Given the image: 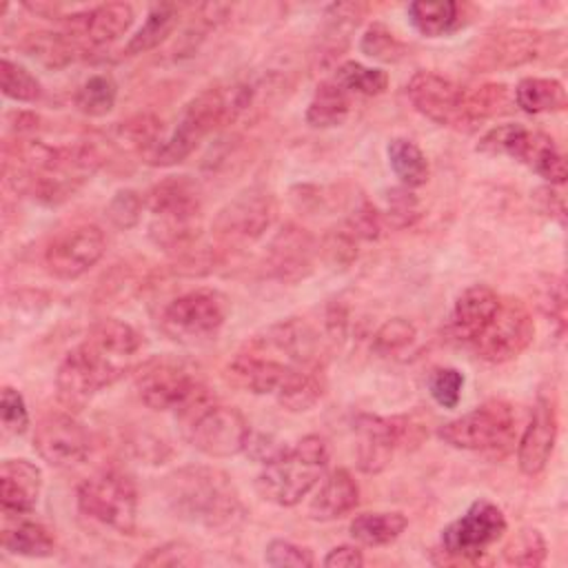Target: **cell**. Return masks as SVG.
<instances>
[{"instance_id": "60d3db41", "label": "cell", "mask_w": 568, "mask_h": 568, "mask_svg": "<svg viewBox=\"0 0 568 568\" xmlns=\"http://www.w3.org/2000/svg\"><path fill=\"white\" fill-rule=\"evenodd\" d=\"M0 89L4 98L16 102H36L42 95L40 80L18 62L2 58L0 62Z\"/></svg>"}, {"instance_id": "5bb4252c", "label": "cell", "mask_w": 568, "mask_h": 568, "mask_svg": "<svg viewBox=\"0 0 568 568\" xmlns=\"http://www.w3.org/2000/svg\"><path fill=\"white\" fill-rule=\"evenodd\" d=\"M277 202L266 189L253 186L226 202L213 220V237L224 248H242L257 242L275 222Z\"/></svg>"}, {"instance_id": "1f68e13d", "label": "cell", "mask_w": 568, "mask_h": 568, "mask_svg": "<svg viewBox=\"0 0 568 568\" xmlns=\"http://www.w3.org/2000/svg\"><path fill=\"white\" fill-rule=\"evenodd\" d=\"M180 20V7L178 4H153L142 22V27L129 38V42L124 44V53L126 55H140L146 53L155 47H160L178 27Z\"/></svg>"}, {"instance_id": "f546056e", "label": "cell", "mask_w": 568, "mask_h": 568, "mask_svg": "<svg viewBox=\"0 0 568 568\" xmlns=\"http://www.w3.org/2000/svg\"><path fill=\"white\" fill-rule=\"evenodd\" d=\"M348 113H351V93L331 78L317 84L304 118H306V124L313 129H333L344 124Z\"/></svg>"}, {"instance_id": "cb8c5ba5", "label": "cell", "mask_w": 568, "mask_h": 568, "mask_svg": "<svg viewBox=\"0 0 568 568\" xmlns=\"http://www.w3.org/2000/svg\"><path fill=\"white\" fill-rule=\"evenodd\" d=\"M366 9L368 7L364 2H333L324 9V20L311 53L313 67L326 69L335 64V60L348 49L351 36L366 16Z\"/></svg>"}, {"instance_id": "d4e9b609", "label": "cell", "mask_w": 568, "mask_h": 568, "mask_svg": "<svg viewBox=\"0 0 568 568\" xmlns=\"http://www.w3.org/2000/svg\"><path fill=\"white\" fill-rule=\"evenodd\" d=\"M541 36L526 29H508L493 33L473 55L475 69H513L532 62L541 53Z\"/></svg>"}, {"instance_id": "e0dca14e", "label": "cell", "mask_w": 568, "mask_h": 568, "mask_svg": "<svg viewBox=\"0 0 568 568\" xmlns=\"http://www.w3.org/2000/svg\"><path fill=\"white\" fill-rule=\"evenodd\" d=\"M295 366L268 337L257 335L246 342L226 364V379L248 393H275L288 368Z\"/></svg>"}, {"instance_id": "d6986e66", "label": "cell", "mask_w": 568, "mask_h": 568, "mask_svg": "<svg viewBox=\"0 0 568 568\" xmlns=\"http://www.w3.org/2000/svg\"><path fill=\"white\" fill-rule=\"evenodd\" d=\"M106 240L95 224H75L60 231L44 248V266L58 280H78L104 255Z\"/></svg>"}, {"instance_id": "f6af8a7d", "label": "cell", "mask_w": 568, "mask_h": 568, "mask_svg": "<svg viewBox=\"0 0 568 568\" xmlns=\"http://www.w3.org/2000/svg\"><path fill=\"white\" fill-rule=\"evenodd\" d=\"M415 339V326L404 317L386 320L373 335V348L379 355H393Z\"/></svg>"}, {"instance_id": "ba28073f", "label": "cell", "mask_w": 568, "mask_h": 568, "mask_svg": "<svg viewBox=\"0 0 568 568\" xmlns=\"http://www.w3.org/2000/svg\"><path fill=\"white\" fill-rule=\"evenodd\" d=\"M515 424L517 417L508 402L488 399L462 417L442 424L437 435L453 448L484 453L499 459L513 450Z\"/></svg>"}, {"instance_id": "603a6c76", "label": "cell", "mask_w": 568, "mask_h": 568, "mask_svg": "<svg viewBox=\"0 0 568 568\" xmlns=\"http://www.w3.org/2000/svg\"><path fill=\"white\" fill-rule=\"evenodd\" d=\"M135 20L129 2H104L71 16H64V31L71 33L84 49L104 47L122 38Z\"/></svg>"}, {"instance_id": "5b68a950", "label": "cell", "mask_w": 568, "mask_h": 568, "mask_svg": "<svg viewBox=\"0 0 568 568\" xmlns=\"http://www.w3.org/2000/svg\"><path fill=\"white\" fill-rule=\"evenodd\" d=\"M149 237L164 251L178 253L193 246L202 222V189L189 175H169L144 193Z\"/></svg>"}, {"instance_id": "c3c4849f", "label": "cell", "mask_w": 568, "mask_h": 568, "mask_svg": "<svg viewBox=\"0 0 568 568\" xmlns=\"http://www.w3.org/2000/svg\"><path fill=\"white\" fill-rule=\"evenodd\" d=\"M264 561L275 568H284V566L311 568L315 564V557H313V550L306 546H300L288 539H273L266 544Z\"/></svg>"}, {"instance_id": "7402d4cb", "label": "cell", "mask_w": 568, "mask_h": 568, "mask_svg": "<svg viewBox=\"0 0 568 568\" xmlns=\"http://www.w3.org/2000/svg\"><path fill=\"white\" fill-rule=\"evenodd\" d=\"M557 430H559V419H557L555 399L548 397L546 393H539L532 406L530 419L517 444V464L524 475L535 477L548 466L555 450Z\"/></svg>"}, {"instance_id": "ab89813d", "label": "cell", "mask_w": 568, "mask_h": 568, "mask_svg": "<svg viewBox=\"0 0 568 568\" xmlns=\"http://www.w3.org/2000/svg\"><path fill=\"white\" fill-rule=\"evenodd\" d=\"M333 80L342 84L348 93L359 95H379L388 89V73L384 69L364 67L355 60H348L335 69Z\"/></svg>"}, {"instance_id": "ee69618b", "label": "cell", "mask_w": 568, "mask_h": 568, "mask_svg": "<svg viewBox=\"0 0 568 568\" xmlns=\"http://www.w3.org/2000/svg\"><path fill=\"white\" fill-rule=\"evenodd\" d=\"M464 375L453 366L435 368L428 377V393L442 408H455L462 399Z\"/></svg>"}, {"instance_id": "2e32d148", "label": "cell", "mask_w": 568, "mask_h": 568, "mask_svg": "<svg viewBox=\"0 0 568 568\" xmlns=\"http://www.w3.org/2000/svg\"><path fill=\"white\" fill-rule=\"evenodd\" d=\"M353 428L357 437V466L368 475L382 473L399 446L422 439V435H417L419 426H415L408 417H379L362 413L355 417Z\"/></svg>"}, {"instance_id": "b9f144b4", "label": "cell", "mask_w": 568, "mask_h": 568, "mask_svg": "<svg viewBox=\"0 0 568 568\" xmlns=\"http://www.w3.org/2000/svg\"><path fill=\"white\" fill-rule=\"evenodd\" d=\"M359 51L377 62H397L406 55V44L382 22L368 24L359 40Z\"/></svg>"}, {"instance_id": "44dd1931", "label": "cell", "mask_w": 568, "mask_h": 568, "mask_svg": "<svg viewBox=\"0 0 568 568\" xmlns=\"http://www.w3.org/2000/svg\"><path fill=\"white\" fill-rule=\"evenodd\" d=\"M317 255L320 246L306 229L284 224L266 246L264 262L273 277L282 282H300L311 275Z\"/></svg>"}, {"instance_id": "9c48e42d", "label": "cell", "mask_w": 568, "mask_h": 568, "mask_svg": "<svg viewBox=\"0 0 568 568\" xmlns=\"http://www.w3.org/2000/svg\"><path fill=\"white\" fill-rule=\"evenodd\" d=\"M479 153L508 155L532 169L550 184L566 182V160L557 142L544 131H530L519 122H506L488 129L477 144Z\"/></svg>"}, {"instance_id": "9a60e30c", "label": "cell", "mask_w": 568, "mask_h": 568, "mask_svg": "<svg viewBox=\"0 0 568 568\" xmlns=\"http://www.w3.org/2000/svg\"><path fill=\"white\" fill-rule=\"evenodd\" d=\"M535 337V322L519 297H499V306L486 328L470 344L477 357L490 364H504L521 355Z\"/></svg>"}, {"instance_id": "7a4b0ae2", "label": "cell", "mask_w": 568, "mask_h": 568, "mask_svg": "<svg viewBox=\"0 0 568 568\" xmlns=\"http://www.w3.org/2000/svg\"><path fill=\"white\" fill-rule=\"evenodd\" d=\"M142 344V335L122 320L95 322L55 371L58 399L71 410L84 408L100 390L138 368Z\"/></svg>"}, {"instance_id": "ac0fdd59", "label": "cell", "mask_w": 568, "mask_h": 568, "mask_svg": "<svg viewBox=\"0 0 568 568\" xmlns=\"http://www.w3.org/2000/svg\"><path fill=\"white\" fill-rule=\"evenodd\" d=\"M406 95L417 113L435 124L457 131L466 129V95L468 91L435 71H417L406 84Z\"/></svg>"}, {"instance_id": "484cf974", "label": "cell", "mask_w": 568, "mask_h": 568, "mask_svg": "<svg viewBox=\"0 0 568 568\" xmlns=\"http://www.w3.org/2000/svg\"><path fill=\"white\" fill-rule=\"evenodd\" d=\"M499 293L488 284H473L455 300L450 313V335L462 344H473L475 337L486 328L499 306Z\"/></svg>"}, {"instance_id": "83f0119b", "label": "cell", "mask_w": 568, "mask_h": 568, "mask_svg": "<svg viewBox=\"0 0 568 568\" xmlns=\"http://www.w3.org/2000/svg\"><path fill=\"white\" fill-rule=\"evenodd\" d=\"M326 388V373H324V359L302 362L288 368L286 377L277 386L275 395L277 402L288 413H304L311 410L324 395Z\"/></svg>"}, {"instance_id": "f1b7e54d", "label": "cell", "mask_w": 568, "mask_h": 568, "mask_svg": "<svg viewBox=\"0 0 568 568\" xmlns=\"http://www.w3.org/2000/svg\"><path fill=\"white\" fill-rule=\"evenodd\" d=\"M357 481L346 468H335L322 479L320 488L315 490V497L308 504V515L315 521H333L351 513L357 506Z\"/></svg>"}, {"instance_id": "74e56055", "label": "cell", "mask_w": 568, "mask_h": 568, "mask_svg": "<svg viewBox=\"0 0 568 568\" xmlns=\"http://www.w3.org/2000/svg\"><path fill=\"white\" fill-rule=\"evenodd\" d=\"M115 100H118V84L113 75L95 73V75H89L78 87L73 104L80 113L89 118H102L115 106Z\"/></svg>"}, {"instance_id": "11a10c76", "label": "cell", "mask_w": 568, "mask_h": 568, "mask_svg": "<svg viewBox=\"0 0 568 568\" xmlns=\"http://www.w3.org/2000/svg\"><path fill=\"white\" fill-rule=\"evenodd\" d=\"M326 568H359L364 564V555L357 546H335L322 561Z\"/></svg>"}, {"instance_id": "f5cc1de1", "label": "cell", "mask_w": 568, "mask_h": 568, "mask_svg": "<svg viewBox=\"0 0 568 568\" xmlns=\"http://www.w3.org/2000/svg\"><path fill=\"white\" fill-rule=\"evenodd\" d=\"M539 306L557 324V331L564 333V328H566V291H564V280L548 277V282L544 284V291L539 295Z\"/></svg>"}, {"instance_id": "277c9868", "label": "cell", "mask_w": 568, "mask_h": 568, "mask_svg": "<svg viewBox=\"0 0 568 568\" xmlns=\"http://www.w3.org/2000/svg\"><path fill=\"white\" fill-rule=\"evenodd\" d=\"M255 102V89L246 82L209 87L197 93L182 111L175 129L151 155V166H173L184 162L200 142L215 129L242 118Z\"/></svg>"}, {"instance_id": "836d02e7", "label": "cell", "mask_w": 568, "mask_h": 568, "mask_svg": "<svg viewBox=\"0 0 568 568\" xmlns=\"http://www.w3.org/2000/svg\"><path fill=\"white\" fill-rule=\"evenodd\" d=\"M464 4L459 2H450V0H442V2H410L406 13L410 24L426 38H439L446 36L450 31H455L462 24V13H464Z\"/></svg>"}, {"instance_id": "d590c367", "label": "cell", "mask_w": 568, "mask_h": 568, "mask_svg": "<svg viewBox=\"0 0 568 568\" xmlns=\"http://www.w3.org/2000/svg\"><path fill=\"white\" fill-rule=\"evenodd\" d=\"M386 155H388V164H390L395 178H399L402 186L415 189V186L426 184V180L430 175V166H428L424 151L413 140L393 138L386 146Z\"/></svg>"}, {"instance_id": "ffe728a7", "label": "cell", "mask_w": 568, "mask_h": 568, "mask_svg": "<svg viewBox=\"0 0 568 568\" xmlns=\"http://www.w3.org/2000/svg\"><path fill=\"white\" fill-rule=\"evenodd\" d=\"M89 430L69 413H47L33 433V448L53 468H71L91 455Z\"/></svg>"}, {"instance_id": "8fae6325", "label": "cell", "mask_w": 568, "mask_h": 568, "mask_svg": "<svg viewBox=\"0 0 568 568\" xmlns=\"http://www.w3.org/2000/svg\"><path fill=\"white\" fill-rule=\"evenodd\" d=\"M508 524L501 508L488 499H477L468 510L442 530V561L437 564H481L488 546L499 541Z\"/></svg>"}, {"instance_id": "8d00e7d4", "label": "cell", "mask_w": 568, "mask_h": 568, "mask_svg": "<svg viewBox=\"0 0 568 568\" xmlns=\"http://www.w3.org/2000/svg\"><path fill=\"white\" fill-rule=\"evenodd\" d=\"M27 51L33 58H38L42 64L51 69H60L71 64L84 51V47L71 33L60 31V33L31 36L27 42Z\"/></svg>"}, {"instance_id": "4316f807", "label": "cell", "mask_w": 568, "mask_h": 568, "mask_svg": "<svg viewBox=\"0 0 568 568\" xmlns=\"http://www.w3.org/2000/svg\"><path fill=\"white\" fill-rule=\"evenodd\" d=\"M42 490V470L29 459L0 464V501L4 513L27 515L36 508Z\"/></svg>"}, {"instance_id": "4dcf8cb0", "label": "cell", "mask_w": 568, "mask_h": 568, "mask_svg": "<svg viewBox=\"0 0 568 568\" xmlns=\"http://www.w3.org/2000/svg\"><path fill=\"white\" fill-rule=\"evenodd\" d=\"M2 548L20 557H51L55 552V539L51 530L31 519H18L16 524H4Z\"/></svg>"}, {"instance_id": "d6a6232c", "label": "cell", "mask_w": 568, "mask_h": 568, "mask_svg": "<svg viewBox=\"0 0 568 568\" xmlns=\"http://www.w3.org/2000/svg\"><path fill=\"white\" fill-rule=\"evenodd\" d=\"M515 102L521 111L537 113H555L566 109V89L555 78H521L515 87Z\"/></svg>"}, {"instance_id": "30bf717a", "label": "cell", "mask_w": 568, "mask_h": 568, "mask_svg": "<svg viewBox=\"0 0 568 568\" xmlns=\"http://www.w3.org/2000/svg\"><path fill=\"white\" fill-rule=\"evenodd\" d=\"M75 501L82 515L131 535L138 519V488L133 479L120 470H102L78 486Z\"/></svg>"}, {"instance_id": "7dc6e473", "label": "cell", "mask_w": 568, "mask_h": 568, "mask_svg": "<svg viewBox=\"0 0 568 568\" xmlns=\"http://www.w3.org/2000/svg\"><path fill=\"white\" fill-rule=\"evenodd\" d=\"M144 211V195L133 189H120L106 204V217L118 229H133Z\"/></svg>"}, {"instance_id": "f907efd6", "label": "cell", "mask_w": 568, "mask_h": 568, "mask_svg": "<svg viewBox=\"0 0 568 568\" xmlns=\"http://www.w3.org/2000/svg\"><path fill=\"white\" fill-rule=\"evenodd\" d=\"M2 428L9 435H24L29 428V410L22 395L13 386H4L0 393Z\"/></svg>"}, {"instance_id": "db71d44e", "label": "cell", "mask_w": 568, "mask_h": 568, "mask_svg": "<svg viewBox=\"0 0 568 568\" xmlns=\"http://www.w3.org/2000/svg\"><path fill=\"white\" fill-rule=\"evenodd\" d=\"M357 240H375L382 231V215L375 211V206L366 200H362L359 206L348 215L344 224Z\"/></svg>"}, {"instance_id": "e575fe53", "label": "cell", "mask_w": 568, "mask_h": 568, "mask_svg": "<svg viewBox=\"0 0 568 568\" xmlns=\"http://www.w3.org/2000/svg\"><path fill=\"white\" fill-rule=\"evenodd\" d=\"M408 526V519L404 513L399 510H390V513H364L357 515L348 530L351 537L362 544V546H388L390 541H395Z\"/></svg>"}, {"instance_id": "4fadbf2b", "label": "cell", "mask_w": 568, "mask_h": 568, "mask_svg": "<svg viewBox=\"0 0 568 568\" xmlns=\"http://www.w3.org/2000/svg\"><path fill=\"white\" fill-rule=\"evenodd\" d=\"M135 390L151 410L180 413L209 388L197 373L175 357H151L135 368Z\"/></svg>"}, {"instance_id": "8992f818", "label": "cell", "mask_w": 568, "mask_h": 568, "mask_svg": "<svg viewBox=\"0 0 568 568\" xmlns=\"http://www.w3.org/2000/svg\"><path fill=\"white\" fill-rule=\"evenodd\" d=\"M328 466V444L320 435H304L291 448H282L255 477L257 495L275 506L300 504L324 477Z\"/></svg>"}, {"instance_id": "7bdbcfd3", "label": "cell", "mask_w": 568, "mask_h": 568, "mask_svg": "<svg viewBox=\"0 0 568 568\" xmlns=\"http://www.w3.org/2000/svg\"><path fill=\"white\" fill-rule=\"evenodd\" d=\"M548 546L537 528H521L504 548V561L510 566H541Z\"/></svg>"}, {"instance_id": "6da1fadb", "label": "cell", "mask_w": 568, "mask_h": 568, "mask_svg": "<svg viewBox=\"0 0 568 568\" xmlns=\"http://www.w3.org/2000/svg\"><path fill=\"white\" fill-rule=\"evenodd\" d=\"M104 164V153L93 140L44 144L16 135L4 144V180L40 204H62L73 197Z\"/></svg>"}, {"instance_id": "816d5d0a", "label": "cell", "mask_w": 568, "mask_h": 568, "mask_svg": "<svg viewBox=\"0 0 568 568\" xmlns=\"http://www.w3.org/2000/svg\"><path fill=\"white\" fill-rule=\"evenodd\" d=\"M357 237L346 229H335L331 231L322 246H320V253L333 264V266H348L355 257H357Z\"/></svg>"}, {"instance_id": "52a82bcc", "label": "cell", "mask_w": 568, "mask_h": 568, "mask_svg": "<svg viewBox=\"0 0 568 568\" xmlns=\"http://www.w3.org/2000/svg\"><path fill=\"white\" fill-rule=\"evenodd\" d=\"M175 417L189 444L206 457L224 459L246 450L251 437L246 417L233 406L217 404L209 390L175 413Z\"/></svg>"}, {"instance_id": "bcb514c9", "label": "cell", "mask_w": 568, "mask_h": 568, "mask_svg": "<svg viewBox=\"0 0 568 568\" xmlns=\"http://www.w3.org/2000/svg\"><path fill=\"white\" fill-rule=\"evenodd\" d=\"M195 564H200V557L195 548H191L184 541L162 544L138 559V566H151V568H178V566H195Z\"/></svg>"}, {"instance_id": "3957f363", "label": "cell", "mask_w": 568, "mask_h": 568, "mask_svg": "<svg viewBox=\"0 0 568 568\" xmlns=\"http://www.w3.org/2000/svg\"><path fill=\"white\" fill-rule=\"evenodd\" d=\"M162 493L178 519L204 528L233 526L244 513L235 484L215 466H182L164 477Z\"/></svg>"}, {"instance_id": "7c38bea8", "label": "cell", "mask_w": 568, "mask_h": 568, "mask_svg": "<svg viewBox=\"0 0 568 568\" xmlns=\"http://www.w3.org/2000/svg\"><path fill=\"white\" fill-rule=\"evenodd\" d=\"M231 311L229 297L209 286L186 291L171 300L160 315V328L175 342L195 344L213 337Z\"/></svg>"}, {"instance_id": "f35d334b", "label": "cell", "mask_w": 568, "mask_h": 568, "mask_svg": "<svg viewBox=\"0 0 568 568\" xmlns=\"http://www.w3.org/2000/svg\"><path fill=\"white\" fill-rule=\"evenodd\" d=\"M508 102V87L501 82H486L466 95V129L473 131L481 122L504 111Z\"/></svg>"}, {"instance_id": "681fc988", "label": "cell", "mask_w": 568, "mask_h": 568, "mask_svg": "<svg viewBox=\"0 0 568 568\" xmlns=\"http://www.w3.org/2000/svg\"><path fill=\"white\" fill-rule=\"evenodd\" d=\"M386 220L390 226L395 229H404L410 226L417 217H419V202L415 197V193H410V189L406 186H397L386 191V211H384Z\"/></svg>"}]
</instances>
